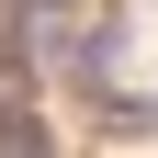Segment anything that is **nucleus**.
<instances>
[{
    "label": "nucleus",
    "mask_w": 158,
    "mask_h": 158,
    "mask_svg": "<svg viewBox=\"0 0 158 158\" xmlns=\"http://www.w3.org/2000/svg\"><path fill=\"white\" fill-rule=\"evenodd\" d=\"M0 158H56V124L34 90H0Z\"/></svg>",
    "instance_id": "f03ea898"
},
{
    "label": "nucleus",
    "mask_w": 158,
    "mask_h": 158,
    "mask_svg": "<svg viewBox=\"0 0 158 158\" xmlns=\"http://www.w3.org/2000/svg\"><path fill=\"white\" fill-rule=\"evenodd\" d=\"M79 102H90V124H102L113 147H135V135L158 147V90H113V79H102V90H79Z\"/></svg>",
    "instance_id": "f257e3e1"
}]
</instances>
